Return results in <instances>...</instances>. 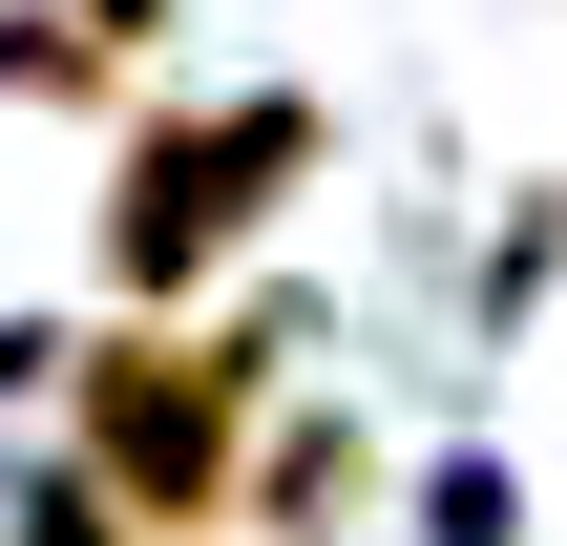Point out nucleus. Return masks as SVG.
Segmentation results:
<instances>
[{"mask_svg": "<svg viewBox=\"0 0 567 546\" xmlns=\"http://www.w3.org/2000/svg\"><path fill=\"white\" fill-rule=\"evenodd\" d=\"M0 105L105 126V105H126V42H105V21H63V0H0Z\"/></svg>", "mask_w": 567, "mask_h": 546, "instance_id": "nucleus-4", "label": "nucleus"}, {"mask_svg": "<svg viewBox=\"0 0 567 546\" xmlns=\"http://www.w3.org/2000/svg\"><path fill=\"white\" fill-rule=\"evenodd\" d=\"M63 358H84V316H0V421H21V400H63Z\"/></svg>", "mask_w": 567, "mask_h": 546, "instance_id": "nucleus-8", "label": "nucleus"}, {"mask_svg": "<svg viewBox=\"0 0 567 546\" xmlns=\"http://www.w3.org/2000/svg\"><path fill=\"white\" fill-rule=\"evenodd\" d=\"M63 21H105V42H126V63H147V42H168V0H63Z\"/></svg>", "mask_w": 567, "mask_h": 546, "instance_id": "nucleus-9", "label": "nucleus"}, {"mask_svg": "<svg viewBox=\"0 0 567 546\" xmlns=\"http://www.w3.org/2000/svg\"><path fill=\"white\" fill-rule=\"evenodd\" d=\"M0 546H147V526H126L84 463H21V484H0Z\"/></svg>", "mask_w": 567, "mask_h": 546, "instance_id": "nucleus-5", "label": "nucleus"}, {"mask_svg": "<svg viewBox=\"0 0 567 546\" xmlns=\"http://www.w3.org/2000/svg\"><path fill=\"white\" fill-rule=\"evenodd\" d=\"M252 421H274V379H252L210 316H84V358H63V463H84L147 546H231Z\"/></svg>", "mask_w": 567, "mask_h": 546, "instance_id": "nucleus-2", "label": "nucleus"}, {"mask_svg": "<svg viewBox=\"0 0 567 546\" xmlns=\"http://www.w3.org/2000/svg\"><path fill=\"white\" fill-rule=\"evenodd\" d=\"M421 546H526V484H505V463H442V484H421Z\"/></svg>", "mask_w": 567, "mask_h": 546, "instance_id": "nucleus-7", "label": "nucleus"}, {"mask_svg": "<svg viewBox=\"0 0 567 546\" xmlns=\"http://www.w3.org/2000/svg\"><path fill=\"white\" fill-rule=\"evenodd\" d=\"M337 105L316 84H231V105H126L105 147V316H210V274L316 189Z\"/></svg>", "mask_w": 567, "mask_h": 546, "instance_id": "nucleus-1", "label": "nucleus"}, {"mask_svg": "<svg viewBox=\"0 0 567 546\" xmlns=\"http://www.w3.org/2000/svg\"><path fill=\"white\" fill-rule=\"evenodd\" d=\"M547 274H567V189H547V210H505V231H484V316H547Z\"/></svg>", "mask_w": 567, "mask_h": 546, "instance_id": "nucleus-6", "label": "nucleus"}, {"mask_svg": "<svg viewBox=\"0 0 567 546\" xmlns=\"http://www.w3.org/2000/svg\"><path fill=\"white\" fill-rule=\"evenodd\" d=\"M358 505H379V442H358L337 400H274L252 463H231V546H337Z\"/></svg>", "mask_w": 567, "mask_h": 546, "instance_id": "nucleus-3", "label": "nucleus"}]
</instances>
